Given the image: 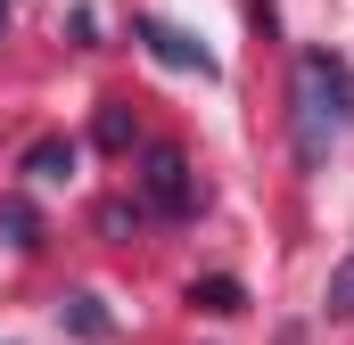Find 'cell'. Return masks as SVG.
I'll list each match as a JSON object with an SVG mask.
<instances>
[{
  "label": "cell",
  "instance_id": "cell-1",
  "mask_svg": "<svg viewBox=\"0 0 354 345\" xmlns=\"http://www.w3.org/2000/svg\"><path fill=\"white\" fill-rule=\"evenodd\" d=\"M288 132H297V165H322V157L354 132V66L338 50H305V58H297Z\"/></svg>",
  "mask_w": 354,
  "mask_h": 345
},
{
  "label": "cell",
  "instance_id": "cell-2",
  "mask_svg": "<svg viewBox=\"0 0 354 345\" xmlns=\"http://www.w3.org/2000/svg\"><path fill=\"white\" fill-rule=\"evenodd\" d=\"M140 214H157V222H189L198 214V172L181 148H149V165H140Z\"/></svg>",
  "mask_w": 354,
  "mask_h": 345
},
{
  "label": "cell",
  "instance_id": "cell-3",
  "mask_svg": "<svg viewBox=\"0 0 354 345\" xmlns=\"http://www.w3.org/2000/svg\"><path fill=\"white\" fill-rule=\"evenodd\" d=\"M140 41H149V50H157L165 66H198V75H214V58H206V50H198L189 33H174V25H157V17L140 25Z\"/></svg>",
  "mask_w": 354,
  "mask_h": 345
},
{
  "label": "cell",
  "instance_id": "cell-4",
  "mask_svg": "<svg viewBox=\"0 0 354 345\" xmlns=\"http://www.w3.org/2000/svg\"><path fill=\"white\" fill-rule=\"evenodd\" d=\"M0 247H17V255L41 247V214H33L25 197H0Z\"/></svg>",
  "mask_w": 354,
  "mask_h": 345
},
{
  "label": "cell",
  "instance_id": "cell-5",
  "mask_svg": "<svg viewBox=\"0 0 354 345\" xmlns=\"http://www.w3.org/2000/svg\"><path fill=\"white\" fill-rule=\"evenodd\" d=\"M75 157H83L75 140H33V148H25V172H33V181H66Z\"/></svg>",
  "mask_w": 354,
  "mask_h": 345
},
{
  "label": "cell",
  "instance_id": "cell-6",
  "mask_svg": "<svg viewBox=\"0 0 354 345\" xmlns=\"http://www.w3.org/2000/svg\"><path fill=\"white\" fill-rule=\"evenodd\" d=\"M189 304H206V313H239V304H248V288L214 271V279H189Z\"/></svg>",
  "mask_w": 354,
  "mask_h": 345
},
{
  "label": "cell",
  "instance_id": "cell-7",
  "mask_svg": "<svg viewBox=\"0 0 354 345\" xmlns=\"http://www.w3.org/2000/svg\"><path fill=\"white\" fill-rule=\"evenodd\" d=\"M66 329H75V337H115V321H107V313H99V296H75V304H66Z\"/></svg>",
  "mask_w": 354,
  "mask_h": 345
},
{
  "label": "cell",
  "instance_id": "cell-8",
  "mask_svg": "<svg viewBox=\"0 0 354 345\" xmlns=\"http://www.w3.org/2000/svg\"><path fill=\"white\" fill-rule=\"evenodd\" d=\"M99 148H132V115H124V99L99 107Z\"/></svg>",
  "mask_w": 354,
  "mask_h": 345
},
{
  "label": "cell",
  "instance_id": "cell-9",
  "mask_svg": "<svg viewBox=\"0 0 354 345\" xmlns=\"http://www.w3.org/2000/svg\"><path fill=\"white\" fill-rule=\"evenodd\" d=\"M322 304H330L338 321H354V263H338V271H330V296H322Z\"/></svg>",
  "mask_w": 354,
  "mask_h": 345
},
{
  "label": "cell",
  "instance_id": "cell-10",
  "mask_svg": "<svg viewBox=\"0 0 354 345\" xmlns=\"http://www.w3.org/2000/svg\"><path fill=\"white\" fill-rule=\"evenodd\" d=\"M0 33H8V0H0Z\"/></svg>",
  "mask_w": 354,
  "mask_h": 345
}]
</instances>
